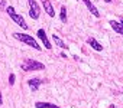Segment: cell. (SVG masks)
Masks as SVG:
<instances>
[{"mask_svg":"<svg viewBox=\"0 0 123 108\" xmlns=\"http://www.w3.org/2000/svg\"><path fill=\"white\" fill-rule=\"evenodd\" d=\"M13 38L15 39H18V40H20L22 43H26L28 46H32L33 49H36V50H41L42 49V46H39V43L31 36V35H26V33H13Z\"/></svg>","mask_w":123,"mask_h":108,"instance_id":"1","label":"cell"},{"mask_svg":"<svg viewBox=\"0 0 123 108\" xmlns=\"http://www.w3.org/2000/svg\"><path fill=\"white\" fill-rule=\"evenodd\" d=\"M20 68L25 71V72H31V71H41V69H45V65L42 62H38L35 59H25L20 65Z\"/></svg>","mask_w":123,"mask_h":108,"instance_id":"2","label":"cell"},{"mask_svg":"<svg viewBox=\"0 0 123 108\" xmlns=\"http://www.w3.org/2000/svg\"><path fill=\"white\" fill-rule=\"evenodd\" d=\"M28 3H29V16H31L33 20L39 19L41 7H39V5L36 3V0H28Z\"/></svg>","mask_w":123,"mask_h":108,"instance_id":"3","label":"cell"},{"mask_svg":"<svg viewBox=\"0 0 123 108\" xmlns=\"http://www.w3.org/2000/svg\"><path fill=\"white\" fill-rule=\"evenodd\" d=\"M10 17H12V20L16 23V25H19L22 29H28V25H26V22H25V19H23V16L22 15H18V13H13V15H10Z\"/></svg>","mask_w":123,"mask_h":108,"instance_id":"4","label":"cell"},{"mask_svg":"<svg viewBox=\"0 0 123 108\" xmlns=\"http://www.w3.org/2000/svg\"><path fill=\"white\" fill-rule=\"evenodd\" d=\"M38 38L41 39V42L43 43V46L46 48V49H51L52 46H51V42L48 40V36H46V32L43 30V29H39L38 30Z\"/></svg>","mask_w":123,"mask_h":108,"instance_id":"5","label":"cell"},{"mask_svg":"<svg viewBox=\"0 0 123 108\" xmlns=\"http://www.w3.org/2000/svg\"><path fill=\"white\" fill-rule=\"evenodd\" d=\"M42 79H39V78H31L29 81H28V85H29V88L35 92V91H38L39 89V86L42 85Z\"/></svg>","mask_w":123,"mask_h":108,"instance_id":"6","label":"cell"},{"mask_svg":"<svg viewBox=\"0 0 123 108\" xmlns=\"http://www.w3.org/2000/svg\"><path fill=\"white\" fill-rule=\"evenodd\" d=\"M83 3L86 5V7L90 10V13H91L93 16H96V17H100V12L97 10V7H96V6H94L91 2H90V0H83Z\"/></svg>","mask_w":123,"mask_h":108,"instance_id":"7","label":"cell"},{"mask_svg":"<svg viewBox=\"0 0 123 108\" xmlns=\"http://www.w3.org/2000/svg\"><path fill=\"white\" fill-rule=\"evenodd\" d=\"M42 5H43L45 12H46L51 17H54V16H55V12H54V7H52V5H51L49 0H42Z\"/></svg>","mask_w":123,"mask_h":108,"instance_id":"8","label":"cell"},{"mask_svg":"<svg viewBox=\"0 0 123 108\" xmlns=\"http://www.w3.org/2000/svg\"><path fill=\"white\" fill-rule=\"evenodd\" d=\"M87 43H88V45H90L94 50H97V52L103 50V46H101V45H100V43H98L94 38H87Z\"/></svg>","mask_w":123,"mask_h":108,"instance_id":"9","label":"cell"},{"mask_svg":"<svg viewBox=\"0 0 123 108\" xmlns=\"http://www.w3.org/2000/svg\"><path fill=\"white\" fill-rule=\"evenodd\" d=\"M110 23V26H111V29L114 30V32H117V33H123V25L122 23H119V22H116V20H110L109 22Z\"/></svg>","mask_w":123,"mask_h":108,"instance_id":"10","label":"cell"},{"mask_svg":"<svg viewBox=\"0 0 123 108\" xmlns=\"http://www.w3.org/2000/svg\"><path fill=\"white\" fill-rule=\"evenodd\" d=\"M52 40H54V42H55V45H56V46H59L61 49H68V46L65 45V42L61 39V38H58L56 35H52Z\"/></svg>","mask_w":123,"mask_h":108,"instance_id":"11","label":"cell"},{"mask_svg":"<svg viewBox=\"0 0 123 108\" xmlns=\"http://www.w3.org/2000/svg\"><path fill=\"white\" fill-rule=\"evenodd\" d=\"M35 107H36V108H59V107L55 105V104H51V102H42V101L35 102Z\"/></svg>","mask_w":123,"mask_h":108,"instance_id":"12","label":"cell"},{"mask_svg":"<svg viewBox=\"0 0 123 108\" xmlns=\"http://www.w3.org/2000/svg\"><path fill=\"white\" fill-rule=\"evenodd\" d=\"M59 19H61V22L67 23V7H65V6H61V13H59Z\"/></svg>","mask_w":123,"mask_h":108,"instance_id":"13","label":"cell"},{"mask_svg":"<svg viewBox=\"0 0 123 108\" xmlns=\"http://www.w3.org/2000/svg\"><path fill=\"white\" fill-rule=\"evenodd\" d=\"M6 13H7L9 16H10V15H13V13H15V9H13V6H7V7H6Z\"/></svg>","mask_w":123,"mask_h":108,"instance_id":"14","label":"cell"},{"mask_svg":"<svg viewBox=\"0 0 123 108\" xmlns=\"http://www.w3.org/2000/svg\"><path fill=\"white\" fill-rule=\"evenodd\" d=\"M15 79H16L15 74H10V76H9V85H15Z\"/></svg>","mask_w":123,"mask_h":108,"instance_id":"15","label":"cell"},{"mask_svg":"<svg viewBox=\"0 0 123 108\" xmlns=\"http://www.w3.org/2000/svg\"><path fill=\"white\" fill-rule=\"evenodd\" d=\"M6 7V2H5V0H0V10H3Z\"/></svg>","mask_w":123,"mask_h":108,"instance_id":"16","label":"cell"},{"mask_svg":"<svg viewBox=\"0 0 123 108\" xmlns=\"http://www.w3.org/2000/svg\"><path fill=\"white\" fill-rule=\"evenodd\" d=\"M2 104H3V97H2V92H0V107H2Z\"/></svg>","mask_w":123,"mask_h":108,"instance_id":"17","label":"cell"},{"mask_svg":"<svg viewBox=\"0 0 123 108\" xmlns=\"http://www.w3.org/2000/svg\"><path fill=\"white\" fill-rule=\"evenodd\" d=\"M103 2H106V3H110V2H111V0H103Z\"/></svg>","mask_w":123,"mask_h":108,"instance_id":"18","label":"cell"},{"mask_svg":"<svg viewBox=\"0 0 123 108\" xmlns=\"http://www.w3.org/2000/svg\"><path fill=\"white\" fill-rule=\"evenodd\" d=\"M122 36H123V33H122Z\"/></svg>","mask_w":123,"mask_h":108,"instance_id":"19","label":"cell"}]
</instances>
